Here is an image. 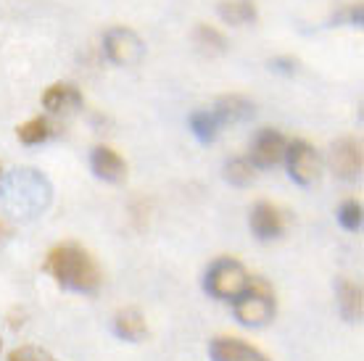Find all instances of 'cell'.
Instances as JSON below:
<instances>
[{"label": "cell", "instance_id": "cell-1", "mask_svg": "<svg viewBox=\"0 0 364 361\" xmlns=\"http://www.w3.org/2000/svg\"><path fill=\"white\" fill-rule=\"evenodd\" d=\"M46 271L61 288L74 293H95L103 282L98 262L77 243H61L50 248L46 259Z\"/></svg>", "mask_w": 364, "mask_h": 361}, {"label": "cell", "instance_id": "cell-2", "mask_svg": "<svg viewBox=\"0 0 364 361\" xmlns=\"http://www.w3.org/2000/svg\"><path fill=\"white\" fill-rule=\"evenodd\" d=\"M50 198H53V188L48 177L29 166L14 169L3 182V206L11 217L24 219V222L40 217L50 206Z\"/></svg>", "mask_w": 364, "mask_h": 361}, {"label": "cell", "instance_id": "cell-3", "mask_svg": "<svg viewBox=\"0 0 364 361\" xmlns=\"http://www.w3.org/2000/svg\"><path fill=\"white\" fill-rule=\"evenodd\" d=\"M251 274L237 259H217L206 269V277H203V290L214 296L219 301H235L240 293H246V288L251 285Z\"/></svg>", "mask_w": 364, "mask_h": 361}, {"label": "cell", "instance_id": "cell-4", "mask_svg": "<svg viewBox=\"0 0 364 361\" xmlns=\"http://www.w3.org/2000/svg\"><path fill=\"white\" fill-rule=\"evenodd\" d=\"M232 311L235 319L246 327H262L267 322L274 319L277 311V301H274V290L267 285L264 280H251V285L246 288V293H240L232 301Z\"/></svg>", "mask_w": 364, "mask_h": 361}, {"label": "cell", "instance_id": "cell-5", "mask_svg": "<svg viewBox=\"0 0 364 361\" xmlns=\"http://www.w3.org/2000/svg\"><path fill=\"white\" fill-rule=\"evenodd\" d=\"M103 53L117 66H135L146 55V43L129 27H111L103 35Z\"/></svg>", "mask_w": 364, "mask_h": 361}, {"label": "cell", "instance_id": "cell-6", "mask_svg": "<svg viewBox=\"0 0 364 361\" xmlns=\"http://www.w3.org/2000/svg\"><path fill=\"white\" fill-rule=\"evenodd\" d=\"M285 161H288V174L296 185H311L319 177L322 169V158H319L317 148L309 145L306 140H293L285 148Z\"/></svg>", "mask_w": 364, "mask_h": 361}, {"label": "cell", "instance_id": "cell-7", "mask_svg": "<svg viewBox=\"0 0 364 361\" xmlns=\"http://www.w3.org/2000/svg\"><path fill=\"white\" fill-rule=\"evenodd\" d=\"M285 148H288V140L277 132V129H259L251 143V153H248V161L254 169H269L274 163H280L285 158Z\"/></svg>", "mask_w": 364, "mask_h": 361}, {"label": "cell", "instance_id": "cell-8", "mask_svg": "<svg viewBox=\"0 0 364 361\" xmlns=\"http://www.w3.org/2000/svg\"><path fill=\"white\" fill-rule=\"evenodd\" d=\"M330 166L336 177L341 180H359L362 177V143L356 137H341L338 143H333V151H330Z\"/></svg>", "mask_w": 364, "mask_h": 361}, {"label": "cell", "instance_id": "cell-9", "mask_svg": "<svg viewBox=\"0 0 364 361\" xmlns=\"http://www.w3.org/2000/svg\"><path fill=\"white\" fill-rule=\"evenodd\" d=\"M43 106L53 117H72L82 109V92L72 82H55L43 92Z\"/></svg>", "mask_w": 364, "mask_h": 361}, {"label": "cell", "instance_id": "cell-10", "mask_svg": "<svg viewBox=\"0 0 364 361\" xmlns=\"http://www.w3.org/2000/svg\"><path fill=\"white\" fill-rule=\"evenodd\" d=\"M248 225H251V232H254L256 240H277V237H282V232H285L282 214L277 211V206L267 203V200H259V203L251 208Z\"/></svg>", "mask_w": 364, "mask_h": 361}, {"label": "cell", "instance_id": "cell-11", "mask_svg": "<svg viewBox=\"0 0 364 361\" xmlns=\"http://www.w3.org/2000/svg\"><path fill=\"white\" fill-rule=\"evenodd\" d=\"M90 166L92 172H95V177L103 182H114L117 185V182H124V177H127V161L114 148H109V145L92 148Z\"/></svg>", "mask_w": 364, "mask_h": 361}, {"label": "cell", "instance_id": "cell-12", "mask_svg": "<svg viewBox=\"0 0 364 361\" xmlns=\"http://www.w3.org/2000/svg\"><path fill=\"white\" fill-rule=\"evenodd\" d=\"M211 361H269L254 345L243 343L240 338H214L209 343Z\"/></svg>", "mask_w": 364, "mask_h": 361}, {"label": "cell", "instance_id": "cell-13", "mask_svg": "<svg viewBox=\"0 0 364 361\" xmlns=\"http://www.w3.org/2000/svg\"><path fill=\"white\" fill-rule=\"evenodd\" d=\"M211 114L219 119V124H237V122H248L254 119L256 106L254 100L243 98V95H222V98L214 103Z\"/></svg>", "mask_w": 364, "mask_h": 361}, {"label": "cell", "instance_id": "cell-14", "mask_svg": "<svg viewBox=\"0 0 364 361\" xmlns=\"http://www.w3.org/2000/svg\"><path fill=\"white\" fill-rule=\"evenodd\" d=\"M336 301L338 308H341V316L346 322H362V285H356V282L346 280V277H336Z\"/></svg>", "mask_w": 364, "mask_h": 361}, {"label": "cell", "instance_id": "cell-15", "mask_svg": "<svg viewBox=\"0 0 364 361\" xmlns=\"http://www.w3.org/2000/svg\"><path fill=\"white\" fill-rule=\"evenodd\" d=\"M114 333L122 338V340H129V343H140L148 338V325L146 316L140 314L137 308H122L114 316Z\"/></svg>", "mask_w": 364, "mask_h": 361}, {"label": "cell", "instance_id": "cell-16", "mask_svg": "<svg viewBox=\"0 0 364 361\" xmlns=\"http://www.w3.org/2000/svg\"><path fill=\"white\" fill-rule=\"evenodd\" d=\"M217 14L225 24H230V27H246V24H254L256 16H259L254 0H219Z\"/></svg>", "mask_w": 364, "mask_h": 361}, {"label": "cell", "instance_id": "cell-17", "mask_svg": "<svg viewBox=\"0 0 364 361\" xmlns=\"http://www.w3.org/2000/svg\"><path fill=\"white\" fill-rule=\"evenodd\" d=\"M188 124H191V132L196 135V140L203 145H209L217 140L219 129H222V124H219V119L211 114V109H200V111H193L191 119H188Z\"/></svg>", "mask_w": 364, "mask_h": 361}, {"label": "cell", "instance_id": "cell-18", "mask_svg": "<svg viewBox=\"0 0 364 361\" xmlns=\"http://www.w3.org/2000/svg\"><path fill=\"white\" fill-rule=\"evenodd\" d=\"M193 43H196V48H198L200 53L206 55H222L228 50L225 35L219 29L209 27V24H198V27L193 29Z\"/></svg>", "mask_w": 364, "mask_h": 361}, {"label": "cell", "instance_id": "cell-19", "mask_svg": "<svg viewBox=\"0 0 364 361\" xmlns=\"http://www.w3.org/2000/svg\"><path fill=\"white\" fill-rule=\"evenodd\" d=\"M50 132H53V129H50V122H48L46 117H35V119H29V122L16 126V137L24 145L46 143L48 137H50Z\"/></svg>", "mask_w": 364, "mask_h": 361}, {"label": "cell", "instance_id": "cell-20", "mask_svg": "<svg viewBox=\"0 0 364 361\" xmlns=\"http://www.w3.org/2000/svg\"><path fill=\"white\" fill-rule=\"evenodd\" d=\"M254 177H256V172L248 158H230V161L225 163V180H228L230 185H235V188H248V185L254 182Z\"/></svg>", "mask_w": 364, "mask_h": 361}, {"label": "cell", "instance_id": "cell-21", "mask_svg": "<svg viewBox=\"0 0 364 361\" xmlns=\"http://www.w3.org/2000/svg\"><path fill=\"white\" fill-rule=\"evenodd\" d=\"M336 217L343 230H348V232H359V230H362V203L354 198L343 200V203L338 206Z\"/></svg>", "mask_w": 364, "mask_h": 361}, {"label": "cell", "instance_id": "cell-22", "mask_svg": "<svg viewBox=\"0 0 364 361\" xmlns=\"http://www.w3.org/2000/svg\"><path fill=\"white\" fill-rule=\"evenodd\" d=\"M9 361H55L46 348L40 345H18L9 353Z\"/></svg>", "mask_w": 364, "mask_h": 361}, {"label": "cell", "instance_id": "cell-23", "mask_svg": "<svg viewBox=\"0 0 364 361\" xmlns=\"http://www.w3.org/2000/svg\"><path fill=\"white\" fill-rule=\"evenodd\" d=\"M269 69L280 74H293L296 72V61H293V58H272V61H269Z\"/></svg>", "mask_w": 364, "mask_h": 361}, {"label": "cell", "instance_id": "cell-24", "mask_svg": "<svg viewBox=\"0 0 364 361\" xmlns=\"http://www.w3.org/2000/svg\"><path fill=\"white\" fill-rule=\"evenodd\" d=\"M348 21L354 24V27H362V3H356L348 9Z\"/></svg>", "mask_w": 364, "mask_h": 361}]
</instances>
